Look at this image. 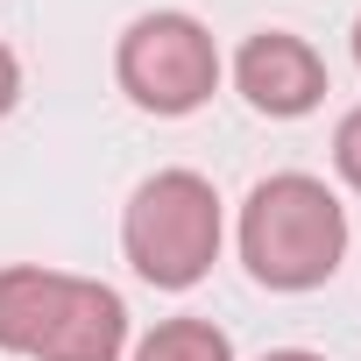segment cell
<instances>
[{
  "mask_svg": "<svg viewBox=\"0 0 361 361\" xmlns=\"http://www.w3.org/2000/svg\"><path fill=\"white\" fill-rule=\"evenodd\" d=\"M0 347L36 361H121L128 305L92 276L15 262L0 269Z\"/></svg>",
  "mask_w": 361,
  "mask_h": 361,
  "instance_id": "6da1fadb",
  "label": "cell"
},
{
  "mask_svg": "<svg viewBox=\"0 0 361 361\" xmlns=\"http://www.w3.org/2000/svg\"><path fill=\"white\" fill-rule=\"evenodd\" d=\"M262 361H319V354H305V347H283V354H262Z\"/></svg>",
  "mask_w": 361,
  "mask_h": 361,
  "instance_id": "9c48e42d",
  "label": "cell"
},
{
  "mask_svg": "<svg viewBox=\"0 0 361 361\" xmlns=\"http://www.w3.org/2000/svg\"><path fill=\"white\" fill-rule=\"evenodd\" d=\"M333 156H340V177H347V185L361 192V106L340 121V135H333Z\"/></svg>",
  "mask_w": 361,
  "mask_h": 361,
  "instance_id": "52a82bcc",
  "label": "cell"
},
{
  "mask_svg": "<svg viewBox=\"0 0 361 361\" xmlns=\"http://www.w3.org/2000/svg\"><path fill=\"white\" fill-rule=\"evenodd\" d=\"M135 361H234V347L213 319H163Z\"/></svg>",
  "mask_w": 361,
  "mask_h": 361,
  "instance_id": "8992f818",
  "label": "cell"
},
{
  "mask_svg": "<svg viewBox=\"0 0 361 361\" xmlns=\"http://www.w3.org/2000/svg\"><path fill=\"white\" fill-rule=\"evenodd\" d=\"M15 92H22V64H15V50L0 43V114L15 106Z\"/></svg>",
  "mask_w": 361,
  "mask_h": 361,
  "instance_id": "ba28073f",
  "label": "cell"
},
{
  "mask_svg": "<svg viewBox=\"0 0 361 361\" xmlns=\"http://www.w3.org/2000/svg\"><path fill=\"white\" fill-rule=\"evenodd\" d=\"M234 78H241L248 106H262V114H276V121L312 114L319 92H326V64H319V50L298 43V36H255V43L241 50Z\"/></svg>",
  "mask_w": 361,
  "mask_h": 361,
  "instance_id": "5b68a950",
  "label": "cell"
},
{
  "mask_svg": "<svg viewBox=\"0 0 361 361\" xmlns=\"http://www.w3.org/2000/svg\"><path fill=\"white\" fill-rule=\"evenodd\" d=\"M213 78H220V57L192 15H142L121 36V85L149 114H192L213 92Z\"/></svg>",
  "mask_w": 361,
  "mask_h": 361,
  "instance_id": "277c9868",
  "label": "cell"
},
{
  "mask_svg": "<svg viewBox=\"0 0 361 361\" xmlns=\"http://www.w3.org/2000/svg\"><path fill=\"white\" fill-rule=\"evenodd\" d=\"M121 241H128V262L156 290L199 283L213 269V255H220V199H213V185L199 170H156L128 199Z\"/></svg>",
  "mask_w": 361,
  "mask_h": 361,
  "instance_id": "3957f363",
  "label": "cell"
},
{
  "mask_svg": "<svg viewBox=\"0 0 361 361\" xmlns=\"http://www.w3.org/2000/svg\"><path fill=\"white\" fill-rule=\"evenodd\" d=\"M347 248V213L340 199L319 185V177H269V185H255L248 213H241V255L255 269V283L269 290H312L333 276Z\"/></svg>",
  "mask_w": 361,
  "mask_h": 361,
  "instance_id": "7a4b0ae2",
  "label": "cell"
},
{
  "mask_svg": "<svg viewBox=\"0 0 361 361\" xmlns=\"http://www.w3.org/2000/svg\"><path fill=\"white\" fill-rule=\"evenodd\" d=\"M354 57H361V22H354Z\"/></svg>",
  "mask_w": 361,
  "mask_h": 361,
  "instance_id": "30bf717a",
  "label": "cell"
}]
</instances>
